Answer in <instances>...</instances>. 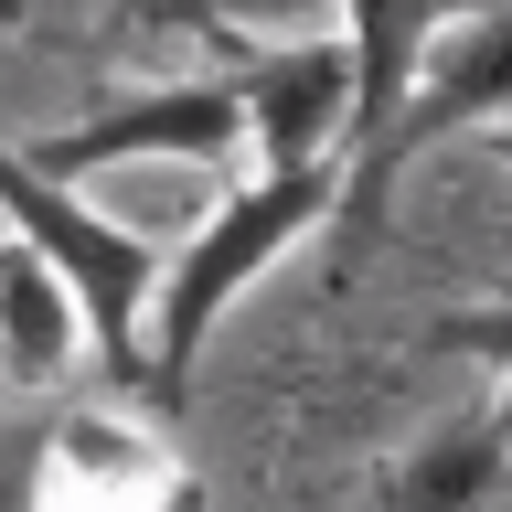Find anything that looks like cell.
Segmentation results:
<instances>
[{
	"instance_id": "1",
	"label": "cell",
	"mask_w": 512,
	"mask_h": 512,
	"mask_svg": "<svg viewBox=\"0 0 512 512\" xmlns=\"http://www.w3.org/2000/svg\"><path fill=\"white\" fill-rule=\"evenodd\" d=\"M331 203H342V182L320 171V160H299V171H256V182H235L214 203V224L192 235L171 267H160L150 288V331H139V406L171 427L192 395V363H203V342H214L224 299L256 278V267H278L310 224H331Z\"/></svg>"
},
{
	"instance_id": "7",
	"label": "cell",
	"mask_w": 512,
	"mask_h": 512,
	"mask_svg": "<svg viewBox=\"0 0 512 512\" xmlns=\"http://www.w3.org/2000/svg\"><path fill=\"white\" fill-rule=\"evenodd\" d=\"M491 0H342V54H352V107H342V150H363L395 107H406L416 64L438 54V32H459Z\"/></svg>"
},
{
	"instance_id": "4",
	"label": "cell",
	"mask_w": 512,
	"mask_h": 512,
	"mask_svg": "<svg viewBox=\"0 0 512 512\" xmlns=\"http://www.w3.org/2000/svg\"><path fill=\"white\" fill-rule=\"evenodd\" d=\"M32 512H203V480L171 459L160 427L107 416V406H64L43 416Z\"/></svg>"
},
{
	"instance_id": "6",
	"label": "cell",
	"mask_w": 512,
	"mask_h": 512,
	"mask_svg": "<svg viewBox=\"0 0 512 512\" xmlns=\"http://www.w3.org/2000/svg\"><path fill=\"white\" fill-rule=\"evenodd\" d=\"M342 107H352V54L342 32H310V43H278L235 75V118L256 128L267 171H299L320 160V139H342Z\"/></svg>"
},
{
	"instance_id": "2",
	"label": "cell",
	"mask_w": 512,
	"mask_h": 512,
	"mask_svg": "<svg viewBox=\"0 0 512 512\" xmlns=\"http://www.w3.org/2000/svg\"><path fill=\"white\" fill-rule=\"evenodd\" d=\"M0 224H11V235L64 278L75 331H86L96 363L118 374V395H139V310H150V288H160V256L139 246L128 224L86 214L64 182H43L22 150H0Z\"/></svg>"
},
{
	"instance_id": "10",
	"label": "cell",
	"mask_w": 512,
	"mask_h": 512,
	"mask_svg": "<svg viewBox=\"0 0 512 512\" xmlns=\"http://www.w3.org/2000/svg\"><path fill=\"white\" fill-rule=\"evenodd\" d=\"M150 32H182V43H214V54H235L246 43V22H299L310 0H128Z\"/></svg>"
},
{
	"instance_id": "12",
	"label": "cell",
	"mask_w": 512,
	"mask_h": 512,
	"mask_svg": "<svg viewBox=\"0 0 512 512\" xmlns=\"http://www.w3.org/2000/svg\"><path fill=\"white\" fill-rule=\"evenodd\" d=\"M0 11H22V0H0Z\"/></svg>"
},
{
	"instance_id": "11",
	"label": "cell",
	"mask_w": 512,
	"mask_h": 512,
	"mask_svg": "<svg viewBox=\"0 0 512 512\" xmlns=\"http://www.w3.org/2000/svg\"><path fill=\"white\" fill-rule=\"evenodd\" d=\"M32 459H43V416H0V512H32Z\"/></svg>"
},
{
	"instance_id": "8",
	"label": "cell",
	"mask_w": 512,
	"mask_h": 512,
	"mask_svg": "<svg viewBox=\"0 0 512 512\" xmlns=\"http://www.w3.org/2000/svg\"><path fill=\"white\" fill-rule=\"evenodd\" d=\"M502 448H512L502 395H480L470 416H448L438 438L374 491V512H491V491H502Z\"/></svg>"
},
{
	"instance_id": "9",
	"label": "cell",
	"mask_w": 512,
	"mask_h": 512,
	"mask_svg": "<svg viewBox=\"0 0 512 512\" xmlns=\"http://www.w3.org/2000/svg\"><path fill=\"white\" fill-rule=\"evenodd\" d=\"M75 363V299L22 235H0V384L11 395H54Z\"/></svg>"
},
{
	"instance_id": "5",
	"label": "cell",
	"mask_w": 512,
	"mask_h": 512,
	"mask_svg": "<svg viewBox=\"0 0 512 512\" xmlns=\"http://www.w3.org/2000/svg\"><path fill=\"white\" fill-rule=\"evenodd\" d=\"M235 139H246L235 86H139L96 118L54 128V139H32L22 160L43 182H75V171H118V160H224Z\"/></svg>"
},
{
	"instance_id": "3",
	"label": "cell",
	"mask_w": 512,
	"mask_h": 512,
	"mask_svg": "<svg viewBox=\"0 0 512 512\" xmlns=\"http://www.w3.org/2000/svg\"><path fill=\"white\" fill-rule=\"evenodd\" d=\"M502 96H512V22H502V0L491 11H470L459 22V43H448V64L427 75V86H406V107L352 150V192L331 203V224H342L352 246L384 224V192H395V171H406L427 139H448V128H491L502 118Z\"/></svg>"
}]
</instances>
